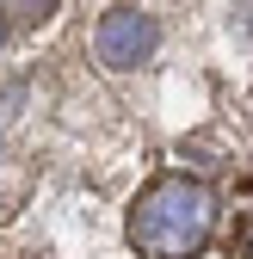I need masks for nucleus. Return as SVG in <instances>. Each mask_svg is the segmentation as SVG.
<instances>
[{
	"label": "nucleus",
	"mask_w": 253,
	"mask_h": 259,
	"mask_svg": "<svg viewBox=\"0 0 253 259\" xmlns=\"http://www.w3.org/2000/svg\"><path fill=\"white\" fill-rule=\"evenodd\" d=\"M99 62L105 68H136V62L154 56V44H161V25H154V13H136V7H111L99 19Z\"/></svg>",
	"instance_id": "obj_2"
},
{
	"label": "nucleus",
	"mask_w": 253,
	"mask_h": 259,
	"mask_svg": "<svg viewBox=\"0 0 253 259\" xmlns=\"http://www.w3.org/2000/svg\"><path fill=\"white\" fill-rule=\"evenodd\" d=\"M216 229V204L198 179H179V173H161L142 198H136V216H130V241L154 259H192L204 253Z\"/></svg>",
	"instance_id": "obj_1"
}]
</instances>
